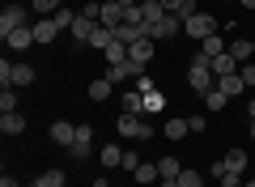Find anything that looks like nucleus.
Returning a JSON list of instances; mask_svg holds the SVG:
<instances>
[{"instance_id": "obj_34", "label": "nucleus", "mask_w": 255, "mask_h": 187, "mask_svg": "<svg viewBox=\"0 0 255 187\" xmlns=\"http://www.w3.org/2000/svg\"><path fill=\"white\" fill-rule=\"evenodd\" d=\"M102 55H107V64H124V60H128V47H124V43H111Z\"/></svg>"}, {"instance_id": "obj_30", "label": "nucleus", "mask_w": 255, "mask_h": 187, "mask_svg": "<svg viewBox=\"0 0 255 187\" xmlns=\"http://www.w3.org/2000/svg\"><path fill=\"white\" fill-rule=\"evenodd\" d=\"M60 4H64V0H30V9H34L38 17H51V13L60 9Z\"/></svg>"}, {"instance_id": "obj_27", "label": "nucleus", "mask_w": 255, "mask_h": 187, "mask_svg": "<svg viewBox=\"0 0 255 187\" xmlns=\"http://www.w3.org/2000/svg\"><path fill=\"white\" fill-rule=\"evenodd\" d=\"M51 17H55V26H60V30H73V21H77V13L68 9V4H60V9H55Z\"/></svg>"}, {"instance_id": "obj_23", "label": "nucleus", "mask_w": 255, "mask_h": 187, "mask_svg": "<svg viewBox=\"0 0 255 187\" xmlns=\"http://www.w3.org/2000/svg\"><path fill=\"white\" fill-rule=\"evenodd\" d=\"M111 89H115V81H111V77H98V81H90V98H94V102H107Z\"/></svg>"}, {"instance_id": "obj_20", "label": "nucleus", "mask_w": 255, "mask_h": 187, "mask_svg": "<svg viewBox=\"0 0 255 187\" xmlns=\"http://www.w3.org/2000/svg\"><path fill=\"white\" fill-rule=\"evenodd\" d=\"M98 162H102L107 170L124 166V149H119V145H102V149H98Z\"/></svg>"}, {"instance_id": "obj_6", "label": "nucleus", "mask_w": 255, "mask_h": 187, "mask_svg": "<svg viewBox=\"0 0 255 187\" xmlns=\"http://www.w3.org/2000/svg\"><path fill=\"white\" fill-rule=\"evenodd\" d=\"M98 26H107V30L124 26V4H119V0H102V9H98Z\"/></svg>"}, {"instance_id": "obj_45", "label": "nucleus", "mask_w": 255, "mask_h": 187, "mask_svg": "<svg viewBox=\"0 0 255 187\" xmlns=\"http://www.w3.org/2000/svg\"><path fill=\"white\" fill-rule=\"evenodd\" d=\"M251 141H255V119H251Z\"/></svg>"}, {"instance_id": "obj_16", "label": "nucleus", "mask_w": 255, "mask_h": 187, "mask_svg": "<svg viewBox=\"0 0 255 187\" xmlns=\"http://www.w3.org/2000/svg\"><path fill=\"white\" fill-rule=\"evenodd\" d=\"M132 179H136L140 187H149V183H157V179H162V170H157V162H140V166L132 170Z\"/></svg>"}, {"instance_id": "obj_47", "label": "nucleus", "mask_w": 255, "mask_h": 187, "mask_svg": "<svg viewBox=\"0 0 255 187\" xmlns=\"http://www.w3.org/2000/svg\"><path fill=\"white\" fill-rule=\"evenodd\" d=\"M64 4H68V0H64Z\"/></svg>"}, {"instance_id": "obj_9", "label": "nucleus", "mask_w": 255, "mask_h": 187, "mask_svg": "<svg viewBox=\"0 0 255 187\" xmlns=\"http://www.w3.org/2000/svg\"><path fill=\"white\" fill-rule=\"evenodd\" d=\"M51 141L60 145V149H73V141H77V124H68V119H55V124H51Z\"/></svg>"}, {"instance_id": "obj_11", "label": "nucleus", "mask_w": 255, "mask_h": 187, "mask_svg": "<svg viewBox=\"0 0 255 187\" xmlns=\"http://www.w3.org/2000/svg\"><path fill=\"white\" fill-rule=\"evenodd\" d=\"M149 30L145 26H132V21H124V26H115V43H124V47H132V43H140Z\"/></svg>"}, {"instance_id": "obj_32", "label": "nucleus", "mask_w": 255, "mask_h": 187, "mask_svg": "<svg viewBox=\"0 0 255 187\" xmlns=\"http://www.w3.org/2000/svg\"><path fill=\"white\" fill-rule=\"evenodd\" d=\"M179 187H204V175L200 170H179Z\"/></svg>"}, {"instance_id": "obj_2", "label": "nucleus", "mask_w": 255, "mask_h": 187, "mask_svg": "<svg viewBox=\"0 0 255 187\" xmlns=\"http://www.w3.org/2000/svg\"><path fill=\"white\" fill-rule=\"evenodd\" d=\"M115 128H119V136H128V141H149V136H153V128L145 124V115H128V111L119 115Z\"/></svg>"}, {"instance_id": "obj_46", "label": "nucleus", "mask_w": 255, "mask_h": 187, "mask_svg": "<svg viewBox=\"0 0 255 187\" xmlns=\"http://www.w3.org/2000/svg\"><path fill=\"white\" fill-rule=\"evenodd\" d=\"M136 4H145V0H136Z\"/></svg>"}, {"instance_id": "obj_10", "label": "nucleus", "mask_w": 255, "mask_h": 187, "mask_svg": "<svg viewBox=\"0 0 255 187\" xmlns=\"http://www.w3.org/2000/svg\"><path fill=\"white\" fill-rule=\"evenodd\" d=\"M4 43H9V51H26V47H34V26L9 30V34H4Z\"/></svg>"}, {"instance_id": "obj_13", "label": "nucleus", "mask_w": 255, "mask_h": 187, "mask_svg": "<svg viewBox=\"0 0 255 187\" xmlns=\"http://www.w3.org/2000/svg\"><path fill=\"white\" fill-rule=\"evenodd\" d=\"M55 34H60V26H55V17H38L34 21V43H55Z\"/></svg>"}, {"instance_id": "obj_12", "label": "nucleus", "mask_w": 255, "mask_h": 187, "mask_svg": "<svg viewBox=\"0 0 255 187\" xmlns=\"http://www.w3.org/2000/svg\"><path fill=\"white\" fill-rule=\"evenodd\" d=\"M209 68H213V77H230V72H238V60L230 55V47H226L221 55H213V60H209Z\"/></svg>"}, {"instance_id": "obj_26", "label": "nucleus", "mask_w": 255, "mask_h": 187, "mask_svg": "<svg viewBox=\"0 0 255 187\" xmlns=\"http://www.w3.org/2000/svg\"><path fill=\"white\" fill-rule=\"evenodd\" d=\"M191 128H187V119H166L162 124V136H170V141H183Z\"/></svg>"}, {"instance_id": "obj_1", "label": "nucleus", "mask_w": 255, "mask_h": 187, "mask_svg": "<svg viewBox=\"0 0 255 187\" xmlns=\"http://www.w3.org/2000/svg\"><path fill=\"white\" fill-rule=\"evenodd\" d=\"M187 85L196 89L200 98L209 94L213 85H217V77H213V68H209V55H200V51L191 55V64H187Z\"/></svg>"}, {"instance_id": "obj_41", "label": "nucleus", "mask_w": 255, "mask_h": 187, "mask_svg": "<svg viewBox=\"0 0 255 187\" xmlns=\"http://www.w3.org/2000/svg\"><path fill=\"white\" fill-rule=\"evenodd\" d=\"M157 187H179V179H157Z\"/></svg>"}, {"instance_id": "obj_17", "label": "nucleus", "mask_w": 255, "mask_h": 187, "mask_svg": "<svg viewBox=\"0 0 255 187\" xmlns=\"http://www.w3.org/2000/svg\"><path fill=\"white\" fill-rule=\"evenodd\" d=\"M230 55H234L238 64L255 60V38H234V43H230Z\"/></svg>"}, {"instance_id": "obj_42", "label": "nucleus", "mask_w": 255, "mask_h": 187, "mask_svg": "<svg viewBox=\"0 0 255 187\" xmlns=\"http://www.w3.org/2000/svg\"><path fill=\"white\" fill-rule=\"evenodd\" d=\"M0 187H17V179H13V175H4V179H0Z\"/></svg>"}, {"instance_id": "obj_15", "label": "nucleus", "mask_w": 255, "mask_h": 187, "mask_svg": "<svg viewBox=\"0 0 255 187\" xmlns=\"http://www.w3.org/2000/svg\"><path fill=\"white\" fill-rule=\"evenodd\" d=\"M94 30H98V21L81 13V17L73 21V38H77V47H85V43H90V34H94Z\"/></svg>"}, {"instance_id": "obj_18", "label": "nucleus", "mask_w": 255, "mask_h": 187, "mask_svg": "<svg viewBox=\"0 0 255 187\" xmlns=\"http://www.w3.org/2000/svg\"><path fill=\"white\" fill-rule=\"evenodd\" d=\"M226 170H234V175H247V166H251V158H247V149H230L226 158Z\"/></svg>"}, {"instance_id": "obj_29", "label": "nucleus", "mask_w": 255, "mask_h": 187, "mask_svg": "<svg viewBox=\"0 0 255 187\" xmlns=\"http://www.w3.org/2000/svg\"><path fill=\"white\" fill-rule=\"evenodd\" d=\"M9 111H17V94H13V85L0 89V115H9Z\"/></svg>"}, {"instance_id": "obj_44", "label": "nucleus", "mask_w": 255, "mask_h": 187, "mask_svg": "<svg viewBox=\"0 0 255 187\" xmlns=\"http://www.w3.org/2000/svg\"><path fill=\"white\" fill-rule=\"evenodd\" d=\"M243 187H255V175H251V179H247V183H243Z\"/></svg>"}, {"instance_id": "obj_8", "label": "nucleus", "mask_w": 255, "mask_h": 187, "mask_svg": "<svg viewBox=\"0 0 255 187\" xmlns=\"http://www.w3.org/2000/svg\"><path fill=\"white\" fill-rule=\"evenodd\" d=\"M183 30V17H174V13H166L162 21H157V26H149V38H157V43H162V38H174Z\"/></svg>"}, {"instance_id": "obj_43", "label": "nucleus", "mask_w": 255, "mask_h": 187, "mask_svg": "<svg viewBox=\"0 0 255 187\" xmlns=\"http://www.w3.org/2000/svg\"><path fill=\"white\" fill-rule=\"evenodd\" d=\"M238 4H243V9H255V0H238Z\"/></svg>"}, {"instance_id": "obj_36", "label": "nucleus", "mask_w": 255, "mask_h": 187, "mask_svg": "<svg viewBox=\"0 0 255 187\" xmlns=\"http://www.w3.org/2000/svg\"><path fill=\"white\" fill-rule=\"evenodd\" d=\"M153 111H162V94H157V89L145 94V115H153Z\"/></svg>"}, {"instance_id": "obj_37", "label": "nucleus", "mask_w": 255, "mask_h": 187, "mask_svg": "<svg viewBox=\"0 0 255 187\" xmlns=\"http://www.w3.org/2000/svg\"><path fill=\"white\" fill-rule=\"evenodd\" d=\"M136 89H140V94H153V77H149V72H140V77H136Z\"/></svg>"}, {"instance_id": "obj_22", "label": "nucleus", "mask_w": 255, "mask_h": 187, "mask_svg": "<svg viewBox=\"0 0 255 187\" xmlns=\"http://www.w3.org/2000/svg\"><path fill=\"white\" fill-rule=\"evenodd\" d=\"M217 89L221 94H226V98H234V94H243V77H238V72H230V77H217Z\"/></svg>"}, {"instance_id": "obj_19", "label": "nucleus", "mask_w": 255, "mask_h": 187, "mask_svg": "<svg viewBox=\"0 0 255 187\" xmlns=\"http://www.w3.org/2000/svg\"><path fill=\"white\" fill-rule=\"evenodd\" d=\"M140 13H145V30H149V26H157V21L166 17V4H162V0H145Z\"/></svg>"}, {"instance_id": "obj_40", "label": "nucleus", "mask_w": 255, "mask_h": 187, "mask_svg": "<svg viewBox=\"0 0 255 187\" xmlns=\"http://www.w3.org/2000/svg\"><path fill=\"white\" fill-rule=\"evenodd\" d=\"M140 166V153H124V170H136Z\"/></svg>"}, {"instance_id": "obj_33", "label": "nucleus", "mask_w": 255, "mask_h": 187, "mask_svg": "<svg viewBox=\"0 0 255 187\" xmlns=\"http://www.w3.org/2000/svg\"><path fill=\"white\" fill-rule=\"evenodd\" d=\"M238 77H243V85L255 94V60H247V64H238Z\"/></svg>"}, {"instance_id": "obj_35", "label": "nucleus", "mask_w": 255, "mask_h": 187, "mask_svg": "<svg viewBox=\"0 0 255 187\" xmlns=\"http://www.w3.org/2000/svg\"><path fill=\"white\" fill-rule=\"evenodd\" d=\"M217 183H221V187H243V183H247V175H234V170H226Z\"/></svg>"}, {"instance_id": "obj_31", "label": "nucleus", "mask_w": 255, "mask_h": 187, "mask_svg": "<svg viewBox=\"0 0 255 187\" xmlns=\"http://www.w3.org/2000/svg\"><path fill=\"white\" fill-rule=\"evenodd\" d=\"M157 170H162V179H179V158H157Z\"/></svg>"}, {"instance_id": "obj_4", "label": "nucleus", "mask_w": 255, "mask_h": 187, "mask_svg": "<svg viewBox=\"0 0 255 187\" xmlns=\"http://www.w3.org/2000/svg\"><path fill=\"white\" fill-rule=\"evenodd\" d=\"M183 30H187V34L196 38V43H200V38H209V34H217V21H213L209 13H191V17L183 21Z\"/></svg>"}, {"instance_id": "obj_3", "label": "nucleus", "mask_w": 255, "mask_h": 187, "mask_svg": "<svg viewBox=\"0 0 255 187\" xmlns=\"http://www.w3.org/2000/svg\"><path fill=\"white\" fill-rule=\"evenodd\" d=\"M21 26H30V9L26 4H4V13H0V38L9 30H21Z\"/></svg>"}, {"instance_id": "obj_14", "label": "nucleus", "mask_w": 255, "mask_h": 187, "mask_svg": "<svg viewBox=\"0 0 255 187\" xmlns=\"http://www.w3.org/2000/svg\"><path fill=\"white\" fill-rule=\"evenodd\" d=\"M0 132H4V136H21V132H26V115H21V111L0 115Z\"/></svg>"}, {"instance_id": "obj_21", "label": "nucleus", "mask_w": 255, "mask_h": 187, "mask_svg": "<svg viewBox=\"0 0 255 187\" xmlns=\"http://www.w3.org/2000/svg\"><path fill=\"white\" fill-rule=\"evenodd\" d=\"M111 43H115V30L98 26V30H94V34H90V43H85V47H94V51H107Z\"/></svg>"}, {"instance_id": "obj_39", "label": "nucleus", "mask_w": 255, "mask_h": 187, "mask_svg": "<svg viewBox=\"0 0 255 187\" xmlns=\"http://www.w3.org/2000/svg\"><path fill=\"white\" fill-rule=\"evenodd\" d=\"M191 13H200V0H183V21H187Z\"/></svg>"}, {"instance_id": "obj_28", "label": "nucleus", "mask_w": 255, "mask_h": 187, "mask_svg": "<svg viewBox=\"0 0 255 187\" xmlns=\"http://www.w3.org/2000/svg\"><path fill=\"white\" fill-rule=\"evenodd\" d=\"M226 102H230V98H226V94H221L217 85H213L209 94H204V107H209V111H226Z\"/></svg>"}, {"instance_id": "obj_7", "label": "nucleus", "mask_w": 255, "mask_h": 187, "mask_svg": "<svg viewBox=\"0 0 255 187\" xmlns=\"http://www.w3.org/2000/svg\"><path fill=\"white\" fill-rule=\"evenodd\" d=\"M153 47H157V38H140V43H132V47H128V60H132V64H136V68H145V64L149 60H153Z\"/></svg>"}, {"instance_id": "obj_25", "label": "nucleus", "mask_w": 255, "mask_h": 187, "mask_svg": "<svg viewBox=\"0 0 255 187\" xmlns=\"http://www.w3.org/2000/svg\"><path fill=\"white\" fill-rule=\"evenodd\" d=\"M226 38H221V34H209V38H200V55H209V60H213V55H221V51H226Z\"/></svg>"}, {"instance_id": "obj_24", "label": "nucleus", "mask_w": 255, "mask_h": 187, "mask_svg": "<svg viewBox=\"0 0 255 187\" xmlns=\"http://www.w3.org/2000/svg\"><path fill=\"white\" fill-rule=\"evenodd\" d=\"M64 183H68V175H64V170H43L30 187H64Z\"/></svg>"}, {"instance_id": "obj_38", "label": "nucleus", "mask_w": 255, "mask_h": 187, "mask_svg": "<svg viewBox=\"0 0 255 187\" xmlns=\"http://www.w3.org/2000/svg\"><path fill=\"white\" fill-rule=\"evenodd\" d=\"M187 128H191V132H204V128H209V119H204V115H191Z\"/></svg>"}, {"instance_id": "obj_5", "label": "nucleus", "mask_w": 255, "mask_h": 187, "mask_svg": "<svg viewBox=\"0 0 255 187\" xmlns=\"http://www.w3.org/2000/svg\"><path fill=\"white\" fill-rule=\"evenodd\" d=\"M68 153H73V162H85L94 153V128L90 124H77V141H73V149H68Z\"/></svg>"}]
</instances>
